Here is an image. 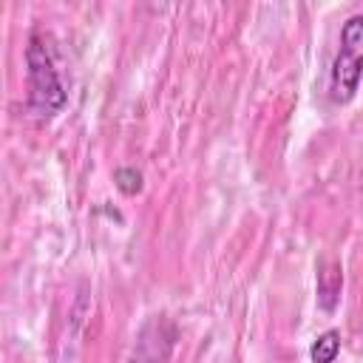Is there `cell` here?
<instances>
[{
  "instance_id": "1",
  "label": "cell",
  "mask_w": 363,
  "mask_h": 363,
  "mask_svg": "<svg viewBox=\"0 0 363 363\" xmlns=\"http://www.w3.org/2000/svg\"><path fill=\"white\" fill-rule=\"evenodd\" d=\"M26 68H28V108L40 119H51L65 108V85L60 79V71L54 65L51 48L45 45V37L34 31L28 37L26 48Z\"/></svg>"
},
{
  "instance_id": "2",
  "label": "cell",
  "mask_w": 363,
  "mask_h": 363,
  "mask_svg": "<svg viewBox=\"0 0 363 363\" xmlns=\"http://www.w3.org/2000/svg\"><path fill=\"white\" fill-rule=\"evenodd\" d=\"M363 82V14H352L340 28V43L329 71V99L346 105Z\"/></svg>"
},
{
  "instance_id": "3",
  "label": "cell",
  "mask_w": 363,
  "mask_h": 363,
  "mask_svg": "<svg viewBox=\"0 0 363 363\" xmlns=\"http://www.w3.org/2000/svg\"><path fill=\"white\" fill-rule=\"evenodd\" d=\"M337 292H340V272H337V267L320 264V272H318V301H320V306L323 309H335Z\"/></svg>"
},
{
  "instance_id": "4",
  "label": "cell",
  "mask_w": 363,
  "mask_h": 363,
  "mask_svg": "<svg viewBox=\"0 0 363 363\" xmlns=\"http://www.w3.org/2000/svg\"><path fill=\"white\" fill-rule=\"evenodd\" d=\"M337 352H340V335L335 329H326L323 335L315 337L309 357H312V363H335Z\"/></svg>"
},
{
  "instance_id": "5",
  "label": "cell",
  "mask_w": 363,
  "mask_h": 363,
  "mask_svg": "<svg viewBox=\"0 0 363 363\" xmlns=\"http://www.w3.org/2000/svg\"><path fill=\"white\" fill-rule=\"evenodd\" d=\"M113 179H116V187H119L122 193H128V196L142 190V173H139L136 167H119Z\"/></svg>"
}]
</instances>
